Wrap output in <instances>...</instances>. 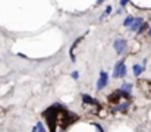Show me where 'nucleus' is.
<instances>
[{
	"label": "nucleus",
	"instance_id": "dca6fc26",
	"mask_svg": "<svg viewBox=\"0 0 151 132\" xmlns=\"http://www.w3.org/2000/svg\"><path fill=\"white\" fill-rule=\"evenodd\" d=\"M110 12H111V7H110V6H107V7H106V12H104V15H109Z\"/></svg>",
	"mask_w": 151,
	"mask_h": 132
},
{
	"label": "nucleus",
	"instance_id": "6e6552de",
	"mask_svg": "<svg viewBox=\"0 0 151 132\" xmlns=\"http://www.w3.org/2000/svg\"><path fill=\"white\" fill-rule=\"evenodd\" d=\"M142 71H144V68L141 65H134V75L135 76H139L142 74Z\"/></svg>",
	"mask_w": 151,
	"mask_h": 132
},
{
	"label": "nucleus",
	"instance_id": "4468645a",
	"mask_svg": "<svg viewBox=\"0 0 151 132\" xmlns=\"http://www.w3.org/2000/svg\"><path fill=\"white\" fill-rule=\"evenodd\" d=\"M72 78H73V79H78V78H79V74H78L76 71H75V72H72Z\"/></svg>",
	"mask_w": 151,
	"mask_h": 132
},
{
	"label": "nucleus",
	"instance_id": "f8f14e48",
	"mask_svg": "<svg viewBox=\"0 0 151 132\" xmlns=\"http://www.w3.org/2000/svg\"><path fill=\"white\" fill-rule=\"evenodd\" d=\"M37 131L38 132H44V126H43V123H41V122H38V123H37Z\"/></svg>",
	"mask_w": 151,
	"mask_h": 132
},
{
	"label": "nucleus",
	"instance_id": "39448f33",
	"mask_svg": "<svg viewBox=\"0 0 151 132\" xmlns=\"http://www.w3.org/2000/svg\"><path fill=\"white\" fill-rule=\"evenodd\" d=\"M142 24H144V19H142V18H135L134 22H132V25L129 27V30H131V31H138Z\"/></svg>",
	"mask_w": 151,
	"mask_h": 132
},
{
	"label": "nucleus",
	"instance_id": "a211bd4d",
	"mask_svg": "<svg viewBox=\"0 0 151 132\" xmlns=\"http://www.w3.org/2000/svg\"><path fill=\"white\" fill-rule=\"evenodd\" d=\"M32 132H38L37 131V126H34V128H32Z\"/></svg>",
	"mask_w": 151,
	"mask_h": 132
},
{
	"label": "nucleus",
	"instance_id": "1a4fd4ad",
	"mask_svg": "<svg viewBox=\"0 0 151 132\" xmlns=\"http://www.w3.org/2000/svg\"><path fill=\"white\" fill-rule=\"evenodd\" d=\"M120 89H122V91H125V92H129V94H131V91H132V84H128V82H125V84H122Z\"/></svg>",
	"mask_w": 151,
	"mask_h": 132
},
{
	"label": "nucleus",
	"instance_id": "20e7f679",
	"mask_svg": "<svg viewBox=\"0 0 151 132\" xmlns=\"http://www.w3.org/2000/svg\"><path fill=\"white\" fill-rule=\"evenodd\" d=\"M82 101H84L85 104H91V106H96V107L100 106L99 101H97L96 98H93L91 95H88V94H82Z\"/></svg>",
	"mask_w": 151,
	"mask_h": 132
},
{
	"label": "nucleus",
	"instance_id": "2eb2a0df",
	"mask_svg": "<svg viewBox=\"0 0 151 132\" xmlns=\"http://www.w3.org/2000/svg\"><path fill=\"white\" fill-rule=\"evenodd\" d=\"M128 3H129V0H120V6H122V7H125Z\"/></svg>",
	"mask_w": 151,
	"mask_h": 132
},
{
	"label": "nucleus",
	"instance_id": "9d476101",
	"mask_svg": "<svg viewBox=\"0 0 151 132\" xmlns=\"http://www.w3.org/2000/svg\"><path fill=\"white\" fill-rule=\"evenodd\" d=\"M134 19H135L134 16H128V18L123 21V25H125V27H131V25H132V22H134Z\"/></svg>",
	"mask_w": 151,
	"mask_h": 132
},
{
	"label": "nucleus",
	"instance_id": "f03ea898",
	"mask_svg": "<svg viewBox=\"0 0 151 132\" xmlns=\"http://www.w3.org/2000/svg\"><path fill=\"white\" fill-rule=\"evenodd\" d=\"M126 40H123V38H119V40H116L114 41V50L117 51V54H123L125 53V50H126Z\"/></svg>",
	"mask_w": 151,
	"mask_h": 132
},
{
	"label": "nucleus",
	"instance_id": "9b49d317",
	"mask_svg": "<svg viewBox=\"0 0 151 132\" xmlns=\"http://www.w3.org/2000/svg\"><path fill=\"white\" fill-rule=\"evenodd\" d=\"M147 28H148V25H147V24H142V25L139 27V30H138L137 32H138V34H142V32H144V31H145Z\"/></svg>",
	"mask_w": 151,
	"mask_h": 132
},
{
	"label": "nucleus",
	"instance_id": "423d86ee",
	"mask_svg": "<svg viewBox=\"0 0 151 132\" xmlns=\"http://www.w3.org/2000/svg\"><path fill=\"white\" fill-rule=\"evenodd\" d=\"M107 98H109V103H111V104H119V101H120V95L116 91L113 94H110Z\"/></svg>",
	"mask_w": 151,
	"mask_h": 132
},
{
	"label": "nucleus",
	"instance_id": "f257e3e1",
	"mask_svg": "<svg viewBox=\"0 0 151 132\" xmlns=\"http://www.w3.org/2000/svg\"><path fill=\"white\" fill-rule=\"evenodd\" d=\"M126 66H125V63L120 60V62H117L116 63V66H114V69H113V76L114 78H125L126 76Z\"/></svg>",
	"mask_w": 151,
	"mask_h": 132
},
{
	"label": "nucleus",
	"instance_id": "7ed1b4c3",
	"mask_svg": "<svg viewBox=\"0 0 151 132\" xmlns=\"http://www.w3.org/2000/svg\"><path fill=\"white\" fill-rule=\"evenodd\" d=\"M107 82H109V75H107L106 72H103V71H101L100 79H99V82H97V89H99V91H101L103 88L107 85Z\"/></svg>",
	"mask_w": 151,
	"mask_h": 132
},
{
	"label": "nucleus",
	"instance_id": "ddd939ff",
	"mask_svg": "<svg viewBox=\"0 0 151 132\" xmlns=\"http://www.w3.org/2000/svg\"><path fill=\"white\" fill-rule=\"evenodd\" d=\"M93 125H94V126L97 128V131H99V132H104V129L101 128V126H100V125H99V123H93Z\"/></svg>",
	"mask_w": 151,
	"mask_h": 132
},
{
	"label": "nucleus",
	"instance_id": "6ab92c4d",
	"mask_svg": "<svg viewBox=\"0 0 151 132\" xmlns=\"http://www.w3.org/2000/svg\"><path fill=\"white\" fill-rule=\"evenodd\" d=\"M148 35H150V37H151V28H150V30H148Z\"/></svg>",
	"mask_w": 151,
	"mask_h": 132
},
{
	"label": "nucleus",
	"instance_id": "f3484780",
	"mask_svg": "<svg viewBox=\"0 0 151 132\" xmlns=\"http://www.w3.org/2000/svg\"><path fill=\"white\" fill-rule=\"evenodd\" d=\"M103 1H104V0H97V1H96V6H100Z\"/></svg>",
	"mask_w": 151,
	"mask_h": 132
},
{
	"label": "nucleus",
	"instance_id": "0eeeda50",
	"mask_svg": "<svg viewBox=\"0 0 151 132\" xmlns=\"http://www.w3.org/2000/svg\"><path fill=\"white\" fill-rule=\"evenodd\" d=\"M128 107H129V101H125V103H122V104H116L114 110H117V112H126Z\"/></svg>",
	"mask_w": 151,
	"mask_h": 132
}]
</instances>
